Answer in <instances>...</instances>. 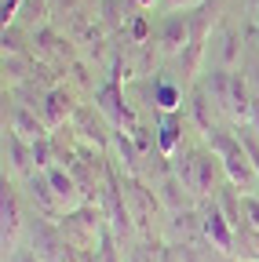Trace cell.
I'll return each instance as SVG.
<instances>
[{"label": "cell", "instance_id": "cell-9", "mask_svg": "<svg viewBox=\"0 0 259 262\" xmlns=\"http://www.w3.org/2000/svg\"><path fill=\"white\" fill-rule=\"evenodd\" d=\"M153 106H157L161 113H179V106H183V88L172 84V80H157V84H153Z\"/></svg>", "mask_w": 259, "mask_h": 262}, {"label": "cell", "instance_id": "cell-16", "mask_svg": "<svg viewBox=\"0 0 259 262\" xmlns=\"http://www.w3.org/2000/svg\"><path fill=\"white\" fill-rule=\"evenodd\" d=\"M241 201H245V215H248V226H252L255 233H259V201H255V196H241Z\"/></svg>", "mask_w": 259, "mask_h": 262}, {"label": "cell", "instance_id": "cell-22", "mask_svg": "<svg viewBox=\"0 0 259 262\" xmlns=\"http://www.w3.org/2000/svg\"><path fill=\"white\" fill-rule=\"evenodd\" d=\"M255 4H259V0H255Z\"/></svg>", "mask_w": 259, "mask_h": 262}, {"label": "cell", "instance_id": "cell-7", "mask_svg": "<svg viewBox=\"0 0 259 262\" xmlns=\"http://www.w3.org/2000/svg\"><path fill=\"white\" fill-rule=\"evenodd\" d=\"M70 110H73V98H70V91H62V88L48 91V98H44V124H48V127L66 124Z\"/></svg>", "mask_w": 259, "mask_h": 262}, {"label": "cell", "instance_id": "cell-14", "mask_svg": "<svg viewBox=\"0 0 259 262\" xmlns=\"http://www.w3.org/2000/svg\"><path fill=\"white\" fill-rule=\"evenodd\" d=\"M237 66V33H226V44H223V70H234Z\"/></svg>", "mask_w": 259, "mask_h": 262}, {"label": "cell", "instance_id": "cell-15", "mask_svg": "<svg viewBox=\"0 0 259 262\" xmlns=\"http://www.w3.org/2000/svg\"><path fill=\"white\" fill-rule=\"evenodd\" d=\"M146 37H150V26H146L143 15H135V18H132V40H135V44H146Z\"/></svg>", "mask_w": 259, "mask_h": 262}, {"label": "cell", "instance_id": "cell-1", "mask_svg": "<svg viewBox=\"0 0 259 262\" xmlns=\"http://www.w3.org/2000/svg\"><path fill=\"white\" fill-rule=\"evenodd\" d=\"M208 146H212V153L223 160V171H226V179H230V186H234L241 196H252V193L259 189V171H255L248 149L241 146V139L230 135V131H219V127H215L212 135H208Z\"/></svg>", "mask_w": 259, "mask_h": 262}, {"label": "cell", "instance_id": "cell-4", "mask_svg": "<svg viewBox=\"0 0 259 262\" xmlns=\"http://www.w3.org/2000/svg\"><path fill=\"white\" fill-rule=\"evenodd\" d=\"M161 48L165 55H183L190 48V18L186 15H168L161 26Z\"/></svg>", "mask_w": 259, "mask_h": 262}, {"label": "cell", "instance_id": "cell-13", "mask_svg": "<svg viewBox=\"0 0 259 262\" xmlns=\"http://www.w3.org/2000/svg\"><path fill=\"white\" fill-rule=\"evenodd\" d=\"M51 157H55V149H51L48 135H44V139H37V142H29V160H33L41 171H48V168H51Z\"/></svg>", "mask_w": 259, "mask_h": 262}, {"label": "cell", "instance_id": "cell-21", "mask_svg": "<svg viewBox=\"0 0 259 262\" xmlns=\"http://www.w3.org/2000/svg\"><path fill=\"white\" fill-rule=\"evenodd\" d=\"M252 40H255V44H259V29H252Z\"/></svg>", "mask_w": 259, "mask_h": 262}, {"label": "cell", "instance_id": "cell-6", "mask_svg": "<svg viewBox=\"0 0 259 262\" xmlns=\"http://www.w3.org/2000/svg\"><path fill=\"white\" fill-rule=\"evenodd\" d=\"M179 142H183V120L175 113H165L161 124H157V149H161V157H175Z\"/></svg>", "mask_w": 259, "mask_h": 262}, {"label": "cell", "instance_id": "cell-2", "mask_svg": "<svg viewBox=\"0 0 259 262\" xmlns=\"http://www.w3.org/2000/svg\"><path fill=\"white\" fill-rule=\"evenodd\" d=\"M179 182H183L190 193H197V196L215 193V168H212V157H205V153H186L183 164H179Z\"/></svg>", "mask_w": 259, "mask_h": 262}, {"label": "cell", "instance_id": "cell-19", "mask_svg": "<svg viewBox=\"0 0 259 262\" xmlns=\"http://www.w3.org/2000/svg\"><path fill=\"white\" fill-rule=\"evenodd\" d=\"M11 262H37V255H33V251H18Z\"/></svg>", "mask_w": 259, "mask_h": 262}, {"label": "cell", "instance_id": "cell-20", "mask_svg": "<svg viewBox=\"0 0 259 262\" xmlns=\"http://www.w3.org/2000/svg\"><path fill=\"white\" fill-rule=\"evenodd\" d=\"M135 4H139V8H150V4H157V0H135Z\"/></svg>", "mask_w": 259, "mask_h": 262}, {"label": "cell", "instance_id": "cell-12", "mask_svg": "<svg viewBox=\"0 0 259 262\" xmlns=\"http://www.w3.org/2000/svg\"><path fill=\"white\" fill-rule=\"evenodd\" d=\"M208 106H212V102L205 98V91H193V98H190V113H193V120H197V127L205 131V139L215 131V127H212V117H208Z\"/></svg>", "mask_w": 259, "mask_h": 262}, {"label": "cell", "instance_id": "cell-5", "mask_svg": "<svg viewBox=\"0 0 259 262\" xmlns=\"http://www.w3.org/2000/svg\"><path fill=\"white\" fill-rule=\"evenodd\" d=\"M0 219H4V248H8V244H15V237H18V222H22L18 196H15V189L8 186V179H4V193H0Z\"/></svg>", "mask_w": 259, "mask_h": 262}, {"label": "cell", "instance_id": "cell-11", "mask_svg": "<svg viewBox=\"0 0 259 262\" xmlns=\"http://www.w3.org/2000/svg\"><path fill=\"white\" fill-rule=\"evenodd\" d=\"M44 175H48V182H51V189H55V196H58L62 204H66V201H73V196H77V182H73V179H70L66 171H62V168H48Z\"/></svg>", "mask_w": 259, "mask_h": 262}, {"label": "cell", "instance_id": "cell-3", "mask_svg": "<svg viewBox=\"0 0 259 262\" xmlns=\"http://www.w3.org/2000/svg\"><path fill=\"white\" fill-rule=\"evenodd\" d=\"M201 229H205V237L212 241V248H219V251H234V233H237V229L230 226V219L223 215L219 204H212V208L205 211Z\"/></svg>", "mask_w": 259, "mask_h": 262}, {"label": "cell", "instance_id": "cell-8", "mask_svg": "<svg viewBox=\"0 0 259 262\" xmlns=\"http://www.w3.org/2000/svg\"><path fill=\"white\" fill-rule=\"evenodd\" d=\"M44 127H48V124H44L41 117H33L26 106H18V110H15V117H11V131H15L18 139H26V142L44 139Z\"/></svg>", "mask_w": 259, "mask_h": 262}, {"label": "cell", "instance_id": "cell-18", "mask_svg": "<svg viewBox=\"0 0 259 262\" xmlns=\"http://www.w3.org/2000/svg\"><path fill=\"white\" fill-rule=\"evenodd\" d=\"M161 8L175 15L179 8H183V11H186V8H205V0H161Z\"/></svg>", "mask_w": 259, "mask_h": 262}, {"label": "cell", "instance_id": "cell-10", "mask_svg": "<svg viewBox=\"0 0 259 262\" xmlns=\"http://www.w3.org/2000/svg\"><path fill=\"white\" fill-rule=\"evenodd\" d=\"M95 98H99V106L113 117V124H121V120H128V110H124V102H121V84L117 80H110V84H103L99 88V95H95Z\"/></svg>", "mask_w": 259, "mask_h": 262}, {"label": "cell", "instance_id": "cell-17", "mask_svg": "<svg viewBox=\"0 0 259 262\" xmlns=\"http://www.w3.org/2000/svg\"><path fill=\"white\" fill-rule=\"evenodd\" d=\"M18 8H22V0H0V15H4V29H8V26L15 22Z\"/></svg>", "mask_w": 259, "mask_h": 262}]
</instances>
